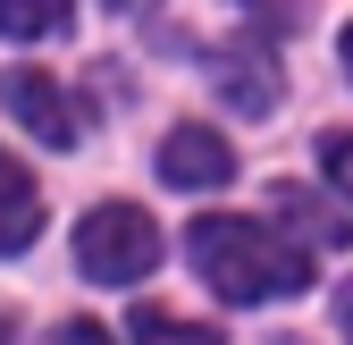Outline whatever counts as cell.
<instances>
[{"instance_id": "6da1fadb", "label": "cell", "mask_w": 353, "mask_h": 345, "mask_svg": "<svg viewBox=\"0 0 353 345\" xmlns=\"http://www.w3.org/2000/svg\"><path fill=\"white\" fill-rule=\"evenodd\" d=\"M185 253H194V270L210 278V295H228V304H261V295L312 286V253L286 244V236H270L261 219H194Z\"/></svg>"}, {"instance_id": "7a4b0ae2", "label": "cell", "mask_w": 353, "mask_h": 345, "mask_svg": "<svg viewBox=\"0 0 353 345\" xmlns=\"http://www.w3.org/2000/svg\"><path fill=\"white\" fill-rule=\"evenodd\" d=\"M76 270L93 278V286H135L160 270V228H152V210L135 202H101V210H84L76 219Z\"/></svg>"}, {"instance_id": "3957f363", "label": "cell", "mask_w": 353, "mask_h": 345, "mask_svg": "<svg viewBox=\"0 0 353 345\" xmlns=\"http://www.w3.org/2000/svg\"><path fill=\"white\" fill-rule=\"evenodd\" d=\"M202 68H210V84H219L244 118H270L278 93H286V68H278V42H270V34H228V42H210Z\"/></svg>"}, {"instance_id": "277c9868", "label": "cell", "mask_w": 353, "mask_h": 345, "mask_svg": "<svg viewBox=\"0 0 353 345\" xmlns=\"http://www.w3.org/2000/svg\"><path fill=\"white\" fill-rule=\"evenodd\" d=\"M0 101H9V110L34 126V135H42V144H59V152L84 135V110L68 101V84H59V76H42V68H17L9 84H0Z\"/></svg>"}, {"instance_id": "5b68a950", "label": "cell", "mask_w": 353, "mask_h": 345, "mask_svg": "<svg viewBox=\"0 0 353 345\" xmlns=\"http://www.w3.org/2000/svg\"><path fill=\"white\" fill-rule=\"evenodd\" d=\"M160 177H168L176 194L228 186V177H236V152H228V135H210V126H176V135L160 144Z\"/></svg>"}, {"instance_id": "8992f818", "label": "cell", "mask_w": 353, "mask_h": 345, "mask_svg": "<svg viewBox=\"0 0 353 345\" xmlns=\"http://www.w3.org/2000/svg\"><path fill=\"white\" fill-rule=\"evenodd\" d=\"M34 228H42V194H34V177L0 152V253H26L34 244Z\"/></svg>"}, {"instance_id": "52a82bcc", "label": "cell", "mask_w": 353, "mask_h": 345, "mask_svg": "<svg viewBox=\"0 0 353 345\" xmlns=\"http://www.w3.org/2000/svg\"><path fill=\"white\" fill-rule=\"evenodd\" d=\"M126 328H135V345H228L210 320H176L168 304H135V312H126Z\"/></svg>"}, {"instance_id": "ba28073f", "label": "cell", "mask_w": 353, "mask_h": 345, "mask_svg": "<svg viewBox=\"0 0 353 345\" xmlns=\"http://www.w3.org/2000/svg\"><path fill=\"white\" fill-rule=\"evenodd\" d=\"M76 17V0H0V34L9 42H42Z\"/></svg>"}, {"instance_id": "9c48e42d", "label": "cell", "mask_w": 353, "mask_h": 345, "mask_svg": "<svg viewBox=\"0 0 353 345\" xmlns=\"http://www.w3.org/2000/svg\"><path fill=\"white\" fill-rule=\"evenodd\" d=\"M320 168H328V186L353 202V135H320Z\"/></svg>"}, {"instance_id": "30bf717a", "label": "cell", "mask_w": 353, "mask_h": 345, "mask_svg": "<svg viewBox=\"0 0 353 345\" xmlns=\"http://www.w3.org/2000/svg\"><path fill=\"white\" fill-rule=\"evenodd\" d=\"M244 9L261 17V34H286V26H303V17H312V0H244Z\"/></svg>"}, {"instance_id": "8fae6325", "label": "cell", "mask_w": 353, "mask_h": 345, "mask_svg": "<svg viewBox=\"0 0 353 345\" xmlns=\"http://www.w3.org/2000/svg\"><path fill=\"white\" fill-rule=\"evenodd\" d=\"M59 345H110V337H101L93 320H59Z\"/></svg>"}, {"instance_id": "7c38bea8", "label": "cell", "mask_w": 353, "mask_h": 345, "mask_svg": "<svg viewBox=\"0 0 353 345\" xmlns=\"http://www.w3.org/2000/svg\"><path fill=\"white\" fill-rule=\"evenodd\" d=\"M336 328H345V345H353V278L336 286Z\"/></svg>"}, {"instance_id": "4fadbf2b", "label": "cell", "mask_w": 353, "mask_h": 345, "mask_svg": "<svg viewBox=\"0 0 353 345\" xmlns=\"http://www.w3.org/2000/svg\"><path fill=\"white\" fill-rule=\"evenodd\" d=\"M110 9H160V0H110Z\"/></svg>"}, {"instance_id": "5bb4252c", "label": "cell", "mask_w": 353, "mask_h": 345, "mask_svg": "<svg viewBox=\"0 0 353 345\" xmlns=\"http://www.w3.org/2000/svg\"><path fill=\"white\" fill-rule=\"evenodd\" d=\"M345 76H353V26H345Z\"/></svg>"}, {"instance_id": "9a60e30c", "label": "cell", "mask_w": 353, "mask_h": 345, "mask_svg": "<svg viewBox=\"0 0 353 345\" xmlns=\"http://www.w3.org/2000/svg\"><path fill=\"white\" fill-rule=\"evenodd\" d=\"M0 345H17V328H9V320H0Z\"/></svg>"}]
</instances>
